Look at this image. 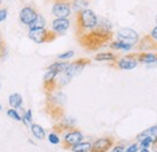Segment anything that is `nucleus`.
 I'll return each instance as SVG.
<instances>
[{
	"label": "nucleus",
	"mask_w": 157,
	"mask_h": 152,
	"mask_svg": "<svg viewBox=\"0 0 157 152\" xmlns=\"http://www.w3.org/2000/svg\"><path fill=\"white\" fill-rule=\"evenodd\" d=\"M137 53H131L127 55L124 57H118L116 60H114L113 63H109V65L111 68H115L118 70H132L138 65Z\"/></svg>",
	"instance_id": "obj_5"
},
{
	"label": "nucleus",
	"mask_w": 157,
	"mask_h": 152,
	"mask_svg": "<svg viewBox=\"0 0 157 152\" xmlns=\"http://www.w3.org/2000/svg\"><path fill=\"white\" fill-rule=\"evenodd\" d=\"M22 121H23V123H24L25 126L32 124V110H27V111L23 114Z\"/></svg>",
	"instance_id": "obj_26"
},
{
	"label": "nucleus",
	"mask_w": 157,
	"mask_h": 152,
	"mask_svg": "<svg viewBox=\"0 0 157 152\" xmlns=\"http://www.w3.org/2000/svg\"><path fill=\"white\" fill-rule=\"evenodd\" d=\"M98 24V17L94 11L90 9H85L76 12V23H75V32L76 36L94 28Z\"/></svg>",
	"instance_id": "obj_3"
},
{
	"label": "nucleus",
	"mask_w": 157,
	"mask_h": 152,
	"mask_svg": "<svg viewBox=\"0 0 157 152\" xmlns=\"http://www.w3.org/2000/svg\"><path fill=\"white\" fill-rule=\"evenodd\" d=\"M45 24H46V21L45 18L41 16V15H38V17L34 19L28 27L29 29H35V28H45Z\"/></svg>",
	"instance_id": "obj_25"
},
{
	"label": "nucleus",
	"mask_w": 157,
	"mask_h": 152,
	"mask_svg": "<svg viewBox=\"0 0 157 152\" xmlns=\"http://www.w3.org/2000/svg\"><path fill=\"white\" fill-rule=\"evenodd\" d=\"M75 124H76L75 118L65 117V116H64L63 118H60L59 121H57V122L53 124L52 129H53L55 133H57L59 135V134H64L65 132H69V131L74 129V128H75Z\"/></svg>",
	"instance_id": "obj_8"
},
{
	"label": "nucleus",
	"mask_w": 157,
	"mask_h": 152,
	"mask_svg": "<svg viewBox=\"0 0 157 152\" xmlns=\"http://www.w3.org/2000/svg\"><path fill=\"white\" fill-rule=\"evenodd\" d=\"M6 16H7V9L0 10V22H2L4 19L6 18Z\"/></svg>",
	"instance_id": "obj_31"
},
{
	"label": "nucleus",
	"mask_w": 157,
	"mask_h": 152,
	"mask_svg": "<svg viewBox=\"0 0 157 152\" xmlns=\"http://www.w3.org/2000/svg\"><path fill=\"white\" fill-rule=\"evenodd\" d=\"M146 136H151L152 139H157V124L154 126V127H151V128H149V129H146V131H144L143 133H140L139 135H137V139L140 141V140H143Z\"/></svg>",
	"instance_id": "obj_19"
},
{
	"label": "nucleus",
	"mask_w": 157,
	"mask_h": 152,
	"mask_svg": "<svg viewBox=\"0 0 157 152\" xmlns=\"http://www.w3.org/2000/svg\"><path fill=\"white\" fill-rule=\"evenodd\" d=\"M91 0H73V4H71V7L75 12H78L81 10H85L87 9L88 4H90Z\"/></svg>",
	"instance_id": "obj_22"
},
{
	"label": "nucleus",
	"mask_w": 157,
	"mask_h": 152,
	"mask_svg": "<svg viewBox=\"0 0 157 152\" xmlns=\"http://www.w3.org/2000/svg\"><path fill=\"white\" fill-rule=\"evenodd\" d=\"M5 50H6L5 40L2 39V35H1V33H0V52H1V53H5Z\"/></svg>",
	"instance_id": "obj_30"
},
{
	"label": "nucleus",
	"mask_w": 157,
	"mask_h": 152,
	"mask_svg": "<svg viewBox=\"0 0 157 152\" xmlns=\"http://www.w3.org/2000/svg\"><path fill=\"white\" fill-rule=\"evenodd\" d=\"M4 57V53H1V52H0V60H1V58Z\"/></svg>",
	"instance_id": "obj_35"
},
{
	"label": "nucleus",
	"mask_w": 157,
	"mask_h": 152,
	"mask_svg": "<svg viewBox=\"0 0 157 152\" xmlns=\"http://www.w3.org/2000/svg\"><path fill=\"white\" fill-rule=\"evenodd\" d=\"M28 36L36 44H45V42H52L58 38V33L55 30H48L45 28H35L29 29Z\"/></svg>",
	"instance_id": "obj_4"
},
{
	"label": "nucleus",
	"mask_w": 157,
	"mask_h": 152,
	"mask_svg": "<svg viewBox=\"0 0 157 152\" xmlns=\"http://www.w3.org/2000/svg\"><path fill=\"white\" fill-rule=\"evenodd\" d=\"M70 27V21L68 18H56L52 22V29L58 33V35L64 34Z\"/></svg>",
	"instance_id": "obj_15"
},
{
	"label": "nucleus",
	"mask_w": 157,
	"mask_h": 152,
	"mask_svg": "<svg viewBox=\"0 0 157 152\" xmlns=\"http://www.w3.org/2000/svg\"><path fill=\"white\" fill-rule=\"evenodd\" d=\"M39 12L36 11V9L32 5H28V6H24L20 12V21L25 24V25H29L34 19L38 17Z\"/></svg>",
	"instance_id": "obj_13"
},
{
	"label": "nucleus",
	"mask_w": 157,
	"mask_h": 152,
	"mask_svg": "<svg viewBox=\"0 0 157 152\" xmlns=\"http://www.w3.org/2000/svg\"><path fill=\"white\" fill-rule=\"evenodd\" d=\"M88 64H91V59H88V58H78L75 62L69 63V66L65 70V73L69 76L74 77V76L78 75L83 70V68L87 66Z\"/></svg>",
	"instance_id": "obj_11"
},
{
	"label": "nucleus",
	"mask_w": 157,
	"mask_h": 152,
	"mask_svg": "<svg viewBox=\"0 0 157 152\" xmlns=\"http://www.w3.org/2000/svg\"><path fill=\"white\" fill-rule=\"evenodd\" d=\"M82 139H83L82 133L78 129L74 128V129H71V131L65 133L64 138H63V141H62V147L64 150H71V147L74 145L78 144V142H81Z\"/></svg>",
	"instance_id": "obj_7"
},
{
	"label": "nucleus",
	"mask_w": 157,
	"mask_h": 152,
	"mask_svg": "<svg viewBox=\"0 0 157 152\" xmlns=\"http://www.w3.org/2000/svg\"><path fill=\"white\" fill-rule=\"evenodd\" d=\"M69 66V63L68 62H56L53 64H51L47 69H51V70H56L57 73H64Z\"/></svg>",
	"instance_id": "obj_24"
},
{
	"label": "nucleus",
	"mask_w": 157,
	"mask_h": 152,
	"mask_svg": "<svg viewBox=\"0 0 157 152\" xmlns=\"http://www.w3.org/2000/svg\"><path fill=\"white\" fill-rule=\"evenodd\" d=\"M138 48L143 51H146V50L157 51V40L152 38L151 35H145L141 39V41L138 44Z\"/></svg>",
	"instance_id": "obj_14"
},
{
	"label": "nucleus",
	"mask_w": 157,
	"mask_h": 152,
	"mask_svg": "<svg viewBox=\"0 0 157 152\" xmlns=\"http://www.w3.org/2000/svg\"><path fill=\"white\" fill-rule=\"evenodd\" d=\"M22 101H23V99L20 93H13L9 97V103L11 105V108H13V109H18L22 105Z\"/></svg>",
	"instance_id": "obj_20"
},
{
	"label": "nucleus",
	"mask_w": 157,
	"mask_h": 152,
	"mask_svg": "<svg viewBox=\"0 0 157 152\" xmlns=\"http://www.w3.org/2000/svg\"><path fill=\"white\" fill-rule=\"evenodd\" d=\"M46 1H47V0H46Z\"/></svg>",
	"instance_id": "obj_40"
},
{
	"label": "nucleus",
	"mask_w": 157,
	"mask_h": 152,
	"mask_svg": "<svg viewBox=\"0 0 157 152\" xmlns=\"http://www.w3.org/2000/svg\"><path fill=\"white\" fill-rule=\"evenodd\" d=\"M156 23H157V16H156Z\"/></svg>",
	"instance_id": "obj_37"
},
{
	"label": "nucleus",
	"mask_w": 157,
	"mask_h": 152,
	"mask_svg": "<svg viewBox=\"0 0 157 152\" xmlns=\"http://www.w3.org/2000/svg\"><path fill=\"white\" fill-rule=\"evenodd\" d=\"M56 70H51L47 69L46 74L44 76V82H42V87L45 91V94H50L55 91H57V83H56V76H57Z\"/></svg>",
	"instance_id": "obj_10"
},
{
	"label": "nucleus",
	"mask_w": 157,
	"mask_h": 152,
	"mask_svg": "<svg viewBox=\"0 0 157 152\" xmlns=\"http://www.w3.org/2000/svg\"><path fill=\"white\" fill-rule=\"evenodd\" d=\"M7 116L11 117V118H13V120H16V121H22V116H21V115L17 112V110H15L13 108H11V109L7 110Z\"/></svg>",
	"instance_id": "obj_27"
},
{
	"label": "nucleus",
	"mask_w": 157,
	"mask_h": 152,
	"mask_svg": "<svg viewBox=\"0 0 157 152\" xmlns=\"http://www.w3.org/2000/svg\"><path fill=\"white\" fill-rule=\"evenodd\" d=\"M126 151H127V152L138 151V145H137V144H133V145H131L128 149H126Z\"/></svg>",
	"instance_id": "obj_33"
},
{
	"label": "nucleus",
	"mask_w": 157,
	"mask_h": 152,
	"mask_svg": "<svg viewBox=\"0 0 157 152\" xmlns=\"http://www.w3.org/2000/svg\"><path fill=\"white\" fill-rule=\"evenodd\" d=\"M74 152H92V144L91 142H78L71 147Z\"/></svg>",
	"instance_id": "obj_18"
},
{
	"label": "nucleus",
	"mask_w": 157,
	"mask_h": 152,
	"mask_svg": "<svg viewBox=\"0 0 157 152\" xmlns=\"http://www.w3.org/2000/svg\"><path fill=\"white\" fill-rule=\"evenodd\" d=\"M30 129H32L33 135H34L36 139H39V140H44V139H45V136H46L45 129H44L41 126H39V124H32V126H30Z\"/></svg>",
	"instance_id": "obj_21"
},
{
	"label": "nucleus",
	"mask_w": 157,
	"mask_h": 152,
	"mask_svg": "<svg viewBox=\"0 0 157 152\" xmlns=\"http://www.w3.org/2000/svg\"><path fill=\"white\" fill-rule=\"evenodd\" d=\"M117 58H118L117 55H114L111 52H101V53L96 55L94 60H97V62H114Z\"/></svg>",
	"instance_id": "obj_17"
},
{
	"label": "nucleus",
	"mask_w": 157,
	"mask_h": 152,
	"mask_svg": "<svg viewBox=\"0 0 157 152\" xmlns=\"http://www.w3.org/2000/svg\"><path fill=\"white\" fill-rule=\"evenodd\" d=\"M0 110H1V105H0Z\"/></svg>",
	"instance_id": "obj_38"
},
{
	"label": "nucleus",
	"mask_w": 157,
	"mask_h": 152,
	"mask_svg": "<svg viewBox=\"0 0 157 152\" xmlns=\"http://www.w3.org/2000/svg\"><path fill=\"white\" fill-rule=\"evenodd\" d=\"M151 149H152V151H156L157 152V139L154 140V142L151 144V146H150Z\"/></svg>",
	"instance_id": "obj_34"
},
{
	"label": "nucleus",
	"mask_w": 157,
	"mask_h": 152,
	"mask_svg": "<svg viewBox=\"0 0 157 152\" xmlns=\"http://www.w3.org/2000/svg\"><path fill=\"white\" fill-rule=\"evenodd\" d=\"M48 140H50V142L51 144H59V138H58V134L57 133H51L50 135H48Z\"/></svg>",
	"instance_id": "obj_28"
},
{
	"label": "nucleus",
	"mask_w": 157,
	"mask_h": 152,
	"mask_svg": "<svg viewBox=\"0 0 157 152\" xmlns=\"http://www.w3.org/2000/svg\"><path fill=\"white\" fill-rule=\"evenodd\" d=\"M137 59L140 63L150 64V63H156V53L151 52H140L137 53Z\"/></svg>",
	"instance_id": "obj_16"
},
{
	"label": "nucleus",
	"mask_w": 157,
	"mask_h": 152,
	"mask_svg": "<svg viewBox=\"0 0 157 152\" xmlns=\"http://www.w3.org/2000/svg\"><path fill=\"white\" fill-rule=\"evenodd\" d=\"M73 0H53L52 15L56 18H68L71 13Z\"/></svg>",
	"instance_id": "obj_6"
},
{
	"label": "nucleus",
	"mask_w": 157,
	"mask_h": 152,
	"mask_svg": "<svg viewBox=\"0 0 157 152\" xmlns=\"http://www.w3.org/2000/svg\"><path fill=\"white\" fill-rule=\"evenodd\" d=\"M74 56V52L73 51H68V52H65V53H62V55H59L58 59H69V58H71Z\"/></svg>",
	"instance_id": "obj_29"
},
{
	"label": "nucleus",
	"mask_w": 157,
	"mask_h": 152,
	"mask_svg": "<svg viewBox=\"0 0 157 152\" xmlns=\"http://www.w3.org/2000/svg\"><path fill=\"white\" fill-rule=\"evenodd\" d=\"M113 38H114V33L111 32V24L106 21L105 23L104 21L103 23H100L99 19L98 24L94 28L76 36L78 45L88 52L98 51L100 47L105 46L108 42H111Z\"/></svg>",
	"instance_id": "obj_1"
},
{
	"label": "nucleus",
	"mask_w": 157,
	"mask_h": 152,
	"mask_svg": "<svg viewBox=\"0 0 157 152\" xmlns=\"http://www.w3.org/2000/svg\"><path fill=\"white\" fill-rule=\"evenodd\" d=\"M115 144V138L111 135L108 136H103L97 139L93 144H92V152H106L110 149H113Z\"/></svg>",
	"instance_id": "obj_9"
},
{
	"label": "nucleus",
	"mask_w": 157,
	"mask_h": 152,
	"mask_svg": "<svg viewBox=\"0 0 157 152\" xmlns=\"http://www.w3.org/2000/svg\"><path fill=\"white\" fill-rule=\"evenodd\" d=\"M0 4H1V0H0Z\"/></svg>",
	"instance_id": "obj_39"
},
{
	"label": "nucleus",
	"mask_w": 157,
	"mask_h": 152,
	"mask_svg": "<svg viewBox=\"0 0 157 152\" xmlns=\"http://www.w3.org/2000/svg\"><path fill=\"white\" fill-rule=\"evenodd\" d=\"M117 38L118 40L126 42V44H129V45H136L139 41V35L136 30L131 29V28H123V29H120L117 32Z\"/></svg>",
	"instance_id": "obj_12"
},
{
	"label": "nucleus",
	"mask_w": 157,
	"mask_h": 152,
	"mask_svg": "<svg viewBox=\"0 0 157 152\" xmlns=\"http://www.w3.org/2000/svg\"><path fill=\"white\" fill-rule=\"evenodd\" d=\"M65 103L67 97L62 91H55L50 94H46V100L44 110L52 121H59L65 116Z\"/></svg>",
	"instance_id": "obj_2"
},
{
	"label": "nucleus",
	"mask_w": 157,
	"mask_h": 152,
	"mask_svg": "<svg viewBox=\"0 0 157 152\" xmlns=\"http://www.w3.org/2000/svg\"><path fill=\"white\" fill-rule=\"evenodd\" d=\"M113 151H114V152H122V151H124V145H117V146H115V147L113 149Z\"/></svg>",
	"instance_id": "obj_32"
},
{
	"label": "nucleus",
	"mask_w": 157,
	"mask_h": 152,
	"mask_svg": "<svg viewBox=\"0 0 157 152\" xmlns=\"http://www.w3.org/2000/svg\"><path fill=\"white\" fill-rule=\"evenodd\" d=\"M156 63H157V53H156Z\"/></svg>",
	"instance_id": "obj_36"
},
{
	"label": "nucleus",
	"mask_w": 157,
	"mask_h": 152,
	"mask_svg": "<svg viewBox=\"0 0 157 152\" xmlns=\"http://www.w3.org/2000/svg\"><path fill=\"white\" fill-rule=\"evenodd\" d=\"M132 47H133L132 45L126 44V42H123V41H121V40H118V41H113V42L110 44V48H113V50H123V51H129Z\"/></svg>",
	"instance_id": "obj_23"
}]
</instances>
